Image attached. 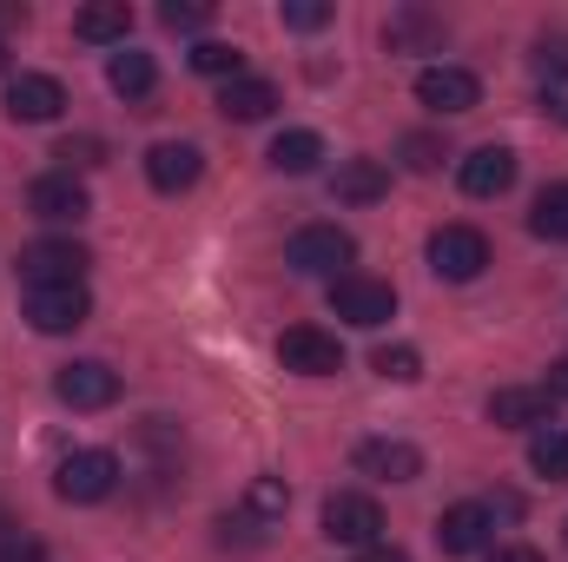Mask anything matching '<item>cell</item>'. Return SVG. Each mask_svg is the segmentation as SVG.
Segmentation results:
<instances>
[{
	"label": "cell",
	"instance_id": "obj_1",
	"mask_svg": "<svg viewBox=\"0 0 568 562\" xmlns=\"http://www.w3.org/2000/svg\"><path fill=\"white\" fill-rule=\"evenodd\" d=\"M351 259H357V239H351L344 225H304V232H291V245H284V265L304 272V279H344Z\"/></svg>",
	"mask_w": 568,
	"mask_h": 562
},
{
	"label": "cell",
	"instance_id": "obj_2",
	"mask_svg": "<svg viewBox=\"0 0 568 562\" xmlns=\"http://www.w3.org/2000/svg\"><path fill=\"white\" fill-rule=\"evenodd\" d=\"M113 490H120V456L113 450H73L53 470V496L60 503H106Z\"/></svg>",
	"mask_w": 568,
	"mask_h": 562
},
{
	"label": "cell",
	"instance_id": "obj_3",
	"mask_svg": "<svg viewBox=\"0 0 568 562\" xmlns=\"http://www.w3.org/2000/svg\"><path fill=\"white\" fill-rule=\"evenodd\" d=\"M20 311H27L33 331L60 338V331H80V324L93 318V291H87V284H33V291L20 298Z\"/></svg>",
	"mask_w": 568,
	"mask_h": 562
},
{
	"label": "cell",
	"instance_id": "obj_4",
	"mask_svg": "<svg viewBox=\"0 0 568 562\" xmlns=\"http://www.w3.org/2000/svg\"><path fill=\"white\" fill-rule=\"evenodd\" d=\"M324 536H331L337 550H377V536H384V510H377V496H364V490H337V496L324 503Z\"/></svg>",
	"mask_w": 568,
	"mask_h": 562
},
{
	"label": "cell",
	"instance_id": "obj_5",
	"mask_svg": "<svg viewBox=\"0 0 568 562\" xmlns=\"http://www.w3.org/2000/svg\"><path fill=\"white\" fill-rule=\"evenodd\" d=\"M331 311H337L344 324H357V331H377V324L397 318V291H390L384 279L344 272V279H331Z\"/></svg>",
	"mask_w": 568,
	"mask_h": 562
},
{
	"label": "cell",
	"instance_id": "obj_6",
	"mask_svg": "<svg viewBox=\"0 0 568 562\" xmlns=\"http://www.w3.org/2000/svg\"><path fill=\"white\" fill-rule=\"evenodd\" d=\"M53 398L67 411H106V404H120V371L100 364V358H73V364H60Z\"/></svg>",
	"mask_w": 568,
	"mask_h": 562
},
{
	"label": "cell",
	"instance_id": "obj_7",
	"mask_svg": "<svg viewBox=\"0 0 568 562\" xmlns=\"http://www.w3.org/2000/svg\"><path fill=\"white\" fill-rule=\"evenodd\" d=\"M483 265H489V239L476 232V225H443L436 239H429V272L449 284H469L483 279Z\"/></svg>",
	"mask_w": 568,
	"mask_h": 562
},
{
	"label": "cell",
	"instance_id": "obj_8",
	"mask_svg": "<svg viewBox=\"0 0 568 562\" xmlns=\"http://www.w3.org/2000/svg\"><path fill=\"white\" fill-rule=\"evenodd\" d=\"M278 364L297 371V378H337L344 371V344L331 331H317V324H291L278 338Z\"/></svg>",
	"mask_w": 568,
	"mask_h": 562
},
{
	"label": "cell",
	"instance_id": "obj_9",
	"mask_svg": "<svg viewBox=\"0 0 568 562\" xmlns=\"http://www.w3.org/2000/svg\"><path fill=\"white\" fill-rule=\"evenodd\" d=\"M87 245H73V239H40V245H27L20 252V279L27 291L33 284H87Z\"/></svg>",
	"mask_w": 568,
	"mask_h": 562
},
{
	"label": "cell",
	"instance_id": "obj_10",
	"mask_svg": "<svg viewBox=\"0 0 568 562\" xmlns=\"http://www.w3.org/2000/svg\"><path fill=\"white\" fill-rule=\"evenodd\" d=\"M27 205H33V219H47V225H80V219L93 212V199H87V185H80L73 172L33 179V185H27Z\"/></svg>",
	"mask_w": 568,
	"mask_h": 562
},
{
	"label": "cell",
	"instance_id": "obj_11",
	"mask_svg": "<svg viewBox=\"0 0 568 562\" xmlns=\"http://www.w3.org/2000/svg\"><path fill=\"white\" fill-rule=\"evenodd\" d=\"M351 463H357V476H377V483H417L424 476V450L404 436H371V443H357Z\"/></svg>",
	"mask_w": 568,
	"mask_h": 562
},
{
	"label": "cell",
	"instance_id": "obj_12",
	"mask_svg": "<svg viewBox=\"0 0 568 562\" xmlns=\"http://www.w3.org/2000/svg\"><path fill=\"white\" fill-rule=\"evenodd\" d=\"M417 100H424L436 120H449V113H469L483 100V80L469 67H424L417 73Z\"/></svg>",
	"mask_w": 568,
	"mask_h": 562
},
{
	"label": "cell",
	"instance_id": "obj_13",
	"mask_svg": "<svg viewBox=\"0 0 568 562\" xmlns=\"http://www.w3.org/2000/svg\"><path fill=\"white\" fill-rule=\"evenodd\" d=\"M60 113H67V87L53 73H13L7 80V120L40 127V120H60Z\"/></svg>",
	"mask_w": 568,
	"mask_h": 562
},
{
	"label": "cell",
	"instance_id": "obj_14",
	"mask_svg": "<svg viewBox=\"0 0 568 562\" xmlns=\"http://www.w3.org/2000/svg\"><path fill=\"white\" fill-rule=\"evenodd\" d=\"M489 536H496L489 503H456V510L436 516V543H443V556H476V550H489Z\"/></svg>",
	"mask_w": 568,
	"mask_h": 562
},
{
	"label": "cell",
	"instance_id": "obj_15",
	"mask_svg": "<svg viewBox=\"0 0 568 562\" xmlns=\"http://www.w3.org/2000/svg\"><path fill=\"white\" fill-rule=\"evenodd\" d=\"M456 179H463L469 199H503V192L516 185V152H509V145H476V152L456 165Z\"/></svg>",
	"mask_w": 568,
	"mask_h": 562
},
{
	"label": "cell",
	"instance_id": "obj_16",
	"mask_svg": "<svg viewBox=\"0 0 568 562\" xmlns=\"http://www.w3.org/2000/svg\"><path fill=\"white\" fill-rule=\"evenodd\" d=\"M199 172H205V152L185 140H159L145 152V179H152V192H185V185H199Z\"/></svg>",
	"mask_w": 568,
	"mask_h": 562
},
{
	"label": "cell",
	"instance_id": "obj_17",
	"mask_svg": "<svg viewBox=\"0 0 568 562\" xmlns=\"http://www.w3.org/2000/svg\"><path fill=\"white\" fill-rule=\"evenodd\" d=\"M489 423L496 430H536V423H549V391H536V384H503V391H489Z\"/></svg>",
	"mask_w": 568,
	"mask_h": 562
},
{
	"label": "cell",
	"instance_id": "obj_18",
	"mask_svg": "<svg viewBox=\"0 0 568 562\" xmlns=\"http://www.w3.org/2000/svg\"><path fill=\"white\" fill-rule=\"evenodd\" d=\"M73 33L93 40V47H126V33H133V7H126V0H93V7L73 13Z\"/></svg>",
	"mask_w": 568,
	"mask_h": 562
},
{
	"label": "cell",
	"instance_id": "obj_19",
	"mask_svg": "<svg viewBox=\"0 0 568 562\" xmlns=\"http://www.w3.org/2000/svg\"><path fill=\"white\" fill-rule=\"evenodd\" d=\"M331 192H337L344 205H371V199L390 192V165H384V159H344L337 179H331Z\"/></svg>",
	"mask_w": 568,
	"mask_h": 562
},
{
	"label": "cell",
	"instance_id": "obj_20",
	"mask_svg": "<svg viewBox=\"0 0 568 562\" xmlns=\"http://www.w3.org/2000/svg\"><path fill=\"white\" fill-rule=\"evenodd\" d=\"M272 107H278V87L272 80H252V73L225 80V93H219V113L225 120H272Z\"/></svg>",
	"mask_w": 568,
	"mask_h": 562
},
{
	"label": "cell",
	"instance_id": "obj_21",
	"mask_svg": "<svg viewBox=\"0 0 568 562\" xmlns=\"http://www.w3.org/2000/svg\"><path fill=\"white\" fill-rule=\"evenodd\" d=\"M106 80H113V93L145 100V93H152V80H159V67H152V53H140V47H120V53L106 60Z\"/></svg>",
	"mask_w": 568,
	"mask_h": 562
},
{
	"label": "cell",
	"instance_id": "obj_22",
	"mask_svg": "<svg viewBox=\"0 0 568 562\" xmlns=\"http://www.w3.org/2000/svg\"><path fill=\"white\" fill-rule=\"evenodd\" d=\"M284 510H291V490H284L278 476H252V490H245V523L252 530H265V523H284Z\"/></svg>",
	"mask_w": 568,
	"mask_h": 562
},
{
	"label": "cell",
	"instance_id": "obj_23",
	"mask_svg": "<svg viewBox=\"0 0 568 562\" xmlns=\"http://www.w3.org/2000/svg\"><path fill=\"white\" fill-rule=\"evenodd\" d=\"M384 40H390V47H436V40H443V20L424 13V7H404V13H390Z\"/></svg>",
	"mask_w": 568,
	"mask_h": 562
},
{
	"label": "cell",
	"instance_id": "obj_24",
	"mask_svg": "<svg viewBox=\"0 0 568 562\" xmlns=\"http://www.w3.org/2000/svg\"><path fill=\"white\" fill-rule=\"evenodd\" d=\"M317 159H324V140L304 133V127L272 140V165H278V172H317Z\"/></svg>",
	"mask_w": 568,
	"mask_h": 562
},
{
	"label": "cell",
	"instance_id": "obj_25",
	"mask_svg": "<svg viewBox=\"0 0 568 562\" xmlns=\"http://www.w3.org/2000/svg\"><path fill=\"white\" fill-rule=\"evenodd\" d=\"M529 232H536V239H549V245H568V185H549V192L536 199Z\"/></svg>",
	"mask_w": 568,
	"mask_h": 562
},
{
	"label": "cell",
	"instance_id": "obj_26",
	"mask_svg": "<svg viewBox=\"0 0 568 562\" xmlns=\"http://www.w3.org/2000/svg\"><path fill=\"white\" fill-rule=\"evenodd\" d=\"M529 470L549 476V483H568V430H536V443H529Z\"/></svg>",
	"mask_w": 568,
	"mask_h": 562
},
{
	"label": "cell",
	"instance_id": "obj_27",
	"mask_svg": "<svg viewBox=\"0 0 568 562\" xmlns=\"http://www.w3.org/2000/svg\"><path fill=\"white\" fill-rule=\"evenodd\" d=\"M371 371L390 378V384H417V378H424V358H417V344H377Z\"/></svg>",
	"mask_w": 568,
	"mask_h": 562
},
{
	"label": "cell",
	"instance_id": "obj_28",
	"mask_svg": "<svg viewBox=\"0 0 568 562\" xmlns=\"http://www.w3.org/2000/svg\"><path fill=\"white\" fill-rule=\"evenodd\" d=\"M192 67H199V73H219V80H239L245 53H239V47H225V40H199V47H192Z\"/></svg>",
	"mask_w": 568,
	"mask_h": 562
},
{
	"label": "cell",
	"instance_id": "obj_29",
	"mask_svg": "<svg viewBox=\"0 0 568 562\" xmlns=\"http://www.w3.org/2000/svg\"><path fill=\"white\" fill-rule=\"evenodd\" d=\"M159 20H165L172 33H199V27L212 20V7H205V0H165V7H159Z\"/></svg>",
	"mask_w": 568,
	"mask_h": 562
},
{
	"label": "cell",
	"instance_id": "obj_30",
	"mask_svg": "<svg viewBox=\"0 0 568 562\" xmlns=\"http://www.w3.org/2000/svg\"><path fill=\"white\" fill-rule=\"evenodd\" d=\"M331 20V7L324 0H284V27H297V33H317Z\"/></svg>",
	"mask_w": 568,
	"mask_h": 562
},
{
	"label": "cell",
	"instance_id": "obj_31",
	"mask_svg": "<svg viewBox=\"0 0 568 562\" xmlns=\"http://www.w3.org/2000/svg\"><path fill=\"white\" fill-rule=\"evenodd\" d=\"M536 67L556 73V80H568V33H542V40H536Z\"/></svg>",
	"mask_w": 568,
	"mask_h": 562
},
{
	"label": "cell",
	"instance_id": "obj_32",
	"mask_svg": "<svg viewBox=\"0 0 568 562\" xmlns=\"http://www.w3.org/2000/svg\"><path fill=\"white\" fill-rule=\"evenodd\" d=\"M0 562H47V550H40L33 536H20V530H7V536H0Z\"/></svg>",
	"mask_w": 568,
	"mask_h": 562
},
{
	"label": "cell",
	"instance_id": "obj_33",
	"mask_svg": "<svg viewBox=\"0 0 568 562\" xmlns=\"http://www.w3.org/2000/svg\"><path fill=\"white\" fill-rule=\"evenodd\" d=\"M93 152H100V140H67L60 152H53V159H67L60 172H73V165H93Z\"/></svg>",
	"mask_w": 568,
	"mask_h": 562
},
{
	"label": "cell",
	"instance_id": "obj_34",
	"mask_svg": "<svg viewBox=\"0 0 568 562\" xmlns=\"http://www.w3.org/2000/svg\"><path fill=\"white\" fill-rule=\"evenodd\" d=\"M404 152H410V165H417V172H429V165H436V140H410Z\"/></svg>",
	"mask_w": 568,
	"mask_h": 562
},
{
	"label": "cell",
	"instance_id": "obj_35",
	"mask_svg": "<svg viewBox=\"0 0 568 562\" xmlns=\"http://www.w3.org/2000/svg\"><path fill=\"white\" fill-rule=\"evenodd\" d=\"M542 391H549V398H568V358L549 364V384H542Z\"/></svg>",
	"mask_w": 568,
	"mask_h": 562
},
{
	"label": "cell",
	"instance_id": "obj_36",
	"mask_svg": "<svg viewBox=\"0 0 568 562\" xmlns=\"http://www.w3.org/2000/svg\"><path fill=\"white\" fill-rule=\"evenodd\" d=\"M489 562H542V550H529V543H509V550H496Z\"/></svg>",
	"mask_w": 568,
	"mask_h": 562
},
{
	"label": "cell",
	"instance_id": "obj_37",
	"mask_svg": "<svg viewBox=\"0 0 568 562\" xmlns=\"http://www.w3.org/2000/svg\"><path fill=\"white\" fill-rule=\"evenodd\" d=\"M364 562H410V556H404V550H371Z\"/></svg>",
	"mask_w": 568,
	"mask_h": 562
},
{
	"label": "cell",
	"instance_id": "obj_38",
	"mask_svg": "<svg viewBox=\"0 0 568 562\" xmlns=\"http://www.w3.org/2000/svg\"><path fill=\"white\" fill-rule=\"evenodd\" d=\"M0 67H7V47H0Z\"/></svg>",
	"mask_w": 568,
	"mask_h": 562
}]
</instances>
